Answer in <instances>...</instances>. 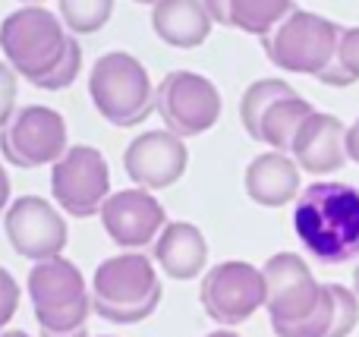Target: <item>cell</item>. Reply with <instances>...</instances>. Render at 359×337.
<instances>
[{"mask_svg": "<svg viewBox=\"0 0 359 337\" xmlns=\"http://www.w3.org/2000/svg\"><path fill=\"white\" fill-rule=\"evenodd\" d=\"M268 290V319L278 337H328L334 300L328 284H318L297 252H278L262 265Z\"/></svg>", "mask_w": 359, "mask_h": 337, "instance_id": "6da1fadb", "label": "cell"}, {"mask_svg": "<svg viewBox=\"0 0 359 337\" xmlns=\"http://www.w3.org/2000/svg\"><path fill=\"white\" fill-rule=\"evenodd\" d=\"M293 231L303 249L322 265L359 259V189L334 180L312 183L297 199Z\"/></svg>", "mask_w": 359, "mask_h": 337, "instance_id": "7a4b0ae2", "label": "cell"}, {"mask_svg": "<svg viewBox=\"0 0 359 337\" xmlns=\"http://www.w3.org/2000/svg\"><path fill=\"white\" fill-rule=\"evenodd\" d=\"M161 303V277L142 252L104 259L92 277V312L111 325L145 322Z\"/></svg>", "mask_w": 359, "mask_h": 337, "instance_id": "3957f363", "label": "cell"}, {"mask_svg": "<svg viewBox=\"0 0 359 337\" xmlns=\"http://www.w3.org/2000/svg\"><path fill=\"white\" fill-rule=\"evenodd\" d=\"M29 300L41 337H88L92 287L69 259L38 262L29 271Z\"/></svg>", "mask_w": 359, "mask_h": 337, "instance_id": "277c9868", "label": "cell"}, {"mask_svg": "<svg viewBox=\"0 0 359 337\" xmlns=\"http://www.w3.org/2000/svg\"><path fill=\"white\" fill-rule=\"evenodd\" d=\"M158 88L142 60L126 50H107L88 73V98L111 126H139L155 111Z\"/></svg>", "mask_w": 359, "mask_h": 337, "instance_id": "5b68a950", "label": "cell"}, {"mask_svg": "<svg viewBox=\"0 0 359 337\" xmlns=\"http://www.w3.org/2000/svg\"><path fill=\"white\" fill-rule=\"evenodd\" d=\"M69 41L73 35L63 25L60 13H50L44 6H22L0 25V50L6 63L32 85L54 73L57 63L67 57Z\"/></svg>", "mask_w": 359, "mask_h": 337, "instance_id": "8992f818", "label": "cell"}, {"mask_svg": "<svg viewBox=\"0 0 359 337\" xmlns=\"http://www.w3.org/2000/svg\"><path fill=\"white\" fill-rule=\"evenodd\" d=\"M341 35L344 25L309 10H293L271 35L262 38V48H265L268 60L284 73L316 76L318 79L334 60Z\"/></svg>", "mask_w": 359, "mask_h": 337, "instance_id": "52a82bcc", "label": "cell"}, {"mask_svg": "<svg viewBox=\"0 0 359 337\" xmlns=\"http://www.w3.org/2000/svg\"><path fill=\"white\" fill-rule=\"evenodd\" d=\"M0 151L13 167L35 170L50 164L54 167L69 151L67 142V120L44 104H25L16 117L0 130Z\"/></svg>", "mask_w": 359, "mask_h": 337, "instance_id": "ba28073f", "label": "cell"}, {"mask_svg": "<svg viewBox=\"0 0 359 337\" xmlns=\"http://www.w3.org/2000/svg\"><path fill=\"white\" fill-rule=\"evenodd\" d=\"M221 107L224 101L217 85L198 73L174 69L158 82L155 111L161 114L164 126L180 139L208 132L221 120Z\"/></svg>", "mask_w": 359, "mask_h": 337, "instance_id": "9c48e42d", "label": "cell"}, {"mask_svg": "<svg viewBox=\"0 0 359 337\" xmlns=\"http://www.w3.org/2000/svg\"><path fill=\"white\" fill-rule=\"evenodd\" d=\"M198 300H202L208 319L221 328L243 325L259 309H265V275L249 262H221L208 268V275L202 277Z\"/></svg>", "mask_w": 359, "mask_h": 337, "instance_id": "30bf717a", "label": "cell"}, {"mask_svg": "<svg viewBox=\"0 0 359 337\" xmlns=\"http://www.w3.org/2000/svg\"><path fill=\"white\" fill-rule=\"evenodd\" d=\"M50 193L69 218H92L111 195V170L98 149L69 145V151L50 167Z\"/></svg>", "mask_w": 359, "mask_h": 337, "instance_id": "8fae6325", "label": "cell"}, {"mask_svg": "<svg viewBox=\"0 0 359 337\" xmlns=\"http://www.w3.org/2000/svg\"><path fill=\"white\" fill-rule=\"evenodd\" d=\"M4 231L13 252L35 265L60 259L67 246V221L41 195H19L4 214Z\"/></svg>", "mask_w": 359, "mask_h": 337, "instance_id": "7c38bea8", "label": "cell"}, {"mask_svg": "<svg viewBox=\"0 0 359 337\" xmlns=\"http://www.w3.org/2000/svg\"><path fill=\"white\" fill-rule=\"evenodd\" d=\"M101 224L120 249H142L155 243L168 227V212L149 189H120L101 205Z\"/></svg>", "mask_w": 359, "mask_h": 337, "instance_id": "4fadbf2b", "label": "cell"}, {"mask_svg": "<svg viewBox=\"0 0 359 337\" xmlns=\"http://www.w3.org/2000/svg\"><path fill=\"white\" fill-rule=\"evenodd\" d=\"M189 149L170 130H145L126 145L123 167L139 189H168L183 177Z\"/></svg>", "mask_w": 359, "mask_h": 337, "instance_id": "5bb4252c", "label": "cell"}, {"mask_svg": "<svg viewBox=\"0 0 359 337\" xmlns=\"http://www.w3.org/2000/svg\"><path fill=\"white\" fill-rule=\"evenodd\" d=\"M290 158L299 164L306 174H334L350 161L347 155V126L334 114L316 111L303 126H299L297 139H293Z\"/></svg>", "mask_w": 359, "mask_h": 337, "instance_id": "9a60e30c", "label": "cell"}, {"mask_svg": "<svg viewBox=\"0 0 359 337\" xmlns=\"http://www.w3.org/2000/svg\"><path fill=\"white\" fill-rule=\"evenodd\" d=\"M246 195L255 205L265 208H284L299 199V164L284 151H265L252 158L243 177Z\"/></svg>", "mask_w": 359, "mask_h": 337, "instance_id": "2e32d148", "label": "cell"}, {"mask_svg": "<svg viewBox=\"0 0 359 337\" xmlns=\"http://www.w3.org/2000/svg\"><path fill=\"white\" fill-rule=\"evenodd\" d=\"M155 262L174 281H192L208 262L205 233L189 221H170L155 240Z\"/></svg>", "mask_w": 359, "mask_h": 337, "instance_id": "e0dca14e", "label": "cell"}, {"mask_svg": "<svg viewBox=\"0 0 359 337\" xmlns=\"http://www.w3.org/2000/svg\"><path fill=\"white\" fill-rule=\"evenodd\" d=\"M215 19L208 16L202 0H161L151 10V29L170 48L192 50L208 41Z\"/></svg>", "mask_w": 359, "mask_h": 337, "instance_id": "ac0fdd59", "label": "cell"}, {"mask_svg": "<svg viewBox=\"0 0 359 337\" xmlns=\"http://www.w3.org/2000/svg\"><path fill=\"white\" fill-rule=\"evenodd\" d=\"M312 114H316V107H312L303 95H287V98L274 101L271 111H268L265 120H262L259 142L271 145V151H284V155H290L299 126H303Z\"/></svg>", "mask_w": 359, "mask_h": 337, "instance_id": "d6986e66", "label": "cell"}, {"mask_svg": "<svg viewBox=\"0 0 359 337\" xmlns=\"http://www.w3.org/2000/svg\"><path fill=\"white\" fill-rule=\"evenodd\" d=\"M293 13V0H227V25L249 35H271Z\"/></svg>", "mask_w": 359, "mask_h": 337, "instance_id": "ffe728a7", "label": "cell"}, {"mask_svg": "<svg viewBox=\"0 0 359 337\" xmlns=\"http://www.w3.org/2000/svg\"><path fill=\"white\" fill-rule=\"evenodd\" d=\"M287 95H297V92H293V85L290 82H284V79H259V82H252V85L243 92V98H240V123H243V130L255 139V142H259L265 114L271 111L274 101L287 98Z\"/></svg>", "mask_w": 359, "mask_h": 337, "instance_id": "44dd1931", "label": "cell"}, {"mask_svg": "<svg viewBox=\"0 0 359 337\" xmlns=\"http://www.w3.org/2000/svg\"><path fill=\"white\" fill-rule=\"evenodd\" d=\"M60 19L73 35H95L107 25L114 13V0H57Z\"/></svg>", "mask_w": 359, "mask_h": 337, "instance_id": "7402d4cb", "label": "cell"}, {"mask_svg": "<svg viewBox=\"0 0 359 337\" xmlns=\"http://www.w3.org/2000/svg\"><path fill=\"white\" fill-rule=\"evenodd\" d=\"M318 82L334 85V88H347V85H353V82H359V25L356 29H344L334 60L318 76Z\"/></svg>", "mask_w": 359, "mask_h": 337, "instance_id": "603a6c76", "label": "cell"}, {"mask_svg": "<svg viewBox=\"0 0 359 337\" xmlns=\"http://www.w3.org/2000/svg\"><path fill=\"white\" fill-rule=\"evenodd\" d=\"M328 290L334 300V319H331L328 337H350L359 325V296L353 294V287H344V284H328Z\"/></svg>", "mask_w": 359, "mask_h": 337, "instance_id": "cb8c5ba5", "label": "cell"}, {"mask_svg": "<svg viewBox=\"0 0 359 337\" xmlns=\"http://www.w3.org/2000/svg\"><path fill=\"white\" fill-rule=\"evenodd\" d=\"M79 69H82V48H79V41L73 38L69 48H67V57L57 63L54 73L44 76L41 82H35V88H44V92H60V88L73 85L76 76H79Z\"/></svg>", "mask_w": 359, "mask_h": 337, "instance_id": "d4e9b609", "label": "cell"}, {"mask_svg": "<svg viewBox=\"0 0 359 337\" xmlns=\"http://www.w3.org/2000/svg\"><path fill=\"white\" fill-rule=\"evenodd\" d=\"M16 117V69L0 63V130Z\"/></svg>", "mask_w": 359, "mask_h": 337, "instance_id": "484cf974", "label": "cell"}, {"mask_svg": "<svg viewBox=\"0 0 359 337\" xmlns=\"http://www.w3.org/2000/svg\"><path fill=\"white\" fill-rule=\"evenodd\" d=\"M16 309H19V284H16V277L0 265V334H4V328L10 325V319L16 315Z\"/></svg>", "mask_w": 359, "mask_h": 337, "instance_id": "4316f807", "label": "cell"}, {"mask_svg": "<svg viewBox=\"0 0 359 337\" xmlns=\"http://www.w3.org/2000/svg\"><path fill=\"white\" fill-rule=\"evenodd\" d=\"M347 155H350V161L359 164V117L347 126Z\"/></svg>", "mask_w": 359, "mask_h": 337, "instance_id": "83f0119b", "label": "cell"}, {"mask_svg": "<svg viewBox=\"0 0 359 337\" xmlns=\"http://www.w3.org/2000/svg\"><path fill=\"white\" fill-rule=\"evenodd\" d=\"M205 10H208V16L215 19V22L227 25V0H202Z\"/></svg>", "mask_w": 359, "mask_h": 337, "instance_id": "f1b7e54d", "label": "cell"}, {"mask_svg": "<svg viewBox=\"0 0 359 337\" xmlns=\"http://www.w3.org/2000/svg\"><path fill=\"white\" fill-rule=\"evenodd\" d=\"M13 202H10V177H6V170L0 167V214L10 208Z\"/></svg>", "mask_w": 359, "mask_h": 337, "instance_id": "f546056e", "label": "cell"}, {"mask_svg": "<svg viewBox=\"0 0 359 337\" xmlns=\"http://www.w3.org/2000/svg\"><path fill=\"white\" fill-rule=\"evenodd\" d=\"M205 337H240L236 331H227V328H217V331H211V334H205Z\"/></svg>", "mask_w": 359, "mask_h": 337, "instance_id": "4dcf8cb0", "label": "cell"}, {"mask_svg": "<svg viewBox=\"0 0 359 337\" xmlns=\"http://www.w3.org/2000/svg\"><path fill=\"white\" fill-rule=\"evenodd\" d=\"M353 294L359 296V262H356V268H353Z\"/></svg>", "mask_w": 359, "mask_h": 337, "instance_id": "1f68e13d", "label": "cell"}, {"mask_svg": "<svg viewBox=\"0 0 359 337\" xmlns=\"http://www.w3.org/2000/svg\"><path fill=\"white\" fill-rule=\"evenodd\" d=\"M0 337H32V334H25V331H4Z\"/></svg>", "mask_w": 359, "mask_h": 337, "instance_id": "d6a6232c", "label": "cell"}, {"mask_svg": "<svg viewBox=\"0 0 359 337\" xmlns=\"http://www.w3.org/2000/svg\"><path fill=\"white\" fill-rule=\"evenodd\" d=\"M136 4H161V0H136Z\"/></svg>", "mask_w": 359, "mask_h": 337, "instance_id": "836d02e7", "label": "cell"}, {"mask_svg": "<svg viewBox=\"0 0 359 337\" xmlns=\"http://www.w3.org/2000/svg\"><path fill=\"white\" fill-rule=\"evenodd\" d=\"M25 4H32V6H38V4H44V0H25Z\"/></svg>", "mask_w": 359, "mask_h": 337, "instance_id": "e575fe53", "label": "cell"}, {"mask_svg": "<svg viewBox=\"0 0 359 337\" xmlns=\"http://www.w3.org/2000/svg\"><path fill=\"white\" fill-rule=\"evenodd\" d=\"M95 337H111V334H95Z\"/></svg>", "mask_w": 359, "mask_h": 337, "instance_id": "d590c367", "label": "cell"}]
</instances>
